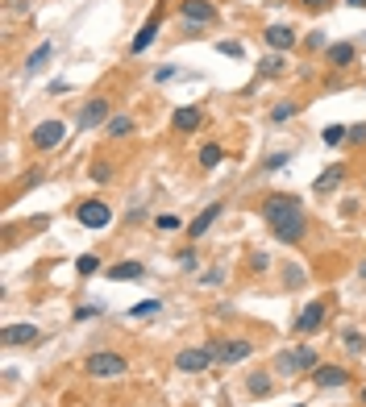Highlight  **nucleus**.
Returning a JSON list of instances; mask_svg holds the SVG:
<instances>
[{
    "label": "nucleus",
    "mask_w": 366,
    "mask_h": 407,
    "mask_svg": "<svg viewBox=\"0 0 366 407\" xmlns=\"http://www.w3.org/2000/svg\"><path fill=\"white\" fill-rule=\"evenodd\" d=\"M263 220H267L270 237L283 241V245H295V241H304V208H300V200L295 195H267L263 200Z\"/></svg>",
    "instance_id": "obj_1"
},
{
    "label": "nucleus",
    "mask_w": 366,
    "mask_h": 407,
    "mask_svg": "<svg viewBox=\"0 0 366 407\" xmlns=\"http://www.w3.org/2000/svg\"><path fill=\"white\" fill-rule=\"evenodd\" d=\"M358 274H362V279H366V262H362V270H358Z\"/></svg>",
    "instance_id": "obj_44"
},
{
    "label": "nucleus",
    "mask_w": 366,
    "mask_h": 407,
    "mask_svg": "<svg viewBox=\"0 0 366 407\" xmlns=\"http://www.w3.org/2000/svg\"><path fill=\"white\" fill-rule=\"evenodd\" d=\"M342 179H345V167H342V163H333V167H329V170H325V175L317 179V192H320V195H325V192H333V187H337Z\"/></svg>",
    "instance_id": "obj_20"
},
{
    "label": "nucleus",
    "mask_w": 366,
    "mask_h": 407,
    "mask_svg": "<svg viewBox=\"0 0 366 407\" xmlns=\"http://www.w3.org/2000/svg\"><path fill=\"white\" fill-rule=\"evenodd\" d=\"M104 133H108V138H129V133H133V117H113L108 120V125H104Z\"/></svg>",
    "instance_id": "obj_22"
},
{
    "label": "nucleus",
    "mask_w": 366,
    "mask_h": 407,
    "mask_svg": "<svg viewBox=\"0 0 366 407\" xmlns=\"http://www.w3.org/2000/svg\"><path fill=\"white\" fill-rule=\"evenodd\" d=\"M283 163H288V154H270V158H267V163H263V167H267V170H279V167H283Z\"/></svg>",
    "instance_id": "obj_40"
},
{
    "label": "nucleus",
    "mask_w": 366,
    "mask_h": 407,
    "mask_svg": "<svg viewBox=\"0 0 366 407\" xmlns=\"http://www.w3.org/2000/svg\"><path fill=\"white\" fill-rule=\"evenodd\" d=\"M83 370L92 378H121L125 370H129V361L121 354H113V349H100V354H92V358L83 361Z\"/></svg>",
    "instance_id": "obj_2"
},
{
    "label": "nucleus",
    "mask_w": 366,
    "mask_h": 407,
    "mask_svg": "<svg viewBox=\"0 0 366 407\" xmlns=\"http://www.w3.org/2000/svg\"><path fill=\"white\" fill-rule=\"evenodd\" d=\"M75 270H79L83 279H92V274L100 270V258L96 254H79V258H75Z\"/></svg>",
    "instance_id": "obj_26"
},
{
    "label": "nucleus",
    "mask_w": 366,
    "mask_h": 407,
    "mask_svg": "<svg viewBox=\"0 0 366 407\" xmlns=\"http://www.w3.org/2000/svg\"><path fill=\"white\" fill-rule=\"evenodd\" d=\"M317 366H320V358L312 345H295L292 349V374H312Z\"/></svg>",
    "instance_id": "obj_14"
},
{
    "label": "nucleus",
    "mask_w": 366,
    "mask_h": 407,
    "mask_svg": "<svg viewBox=\"0 0 366 407\" xmlns=\"http://www.w3.org/2000/svg\"><path fill=\"white\" fill-rule=\"evenodd\" d=\"M88 175H92V183H108V179H113V167H108V163H92Z\"/></svg>",
    "instance_id": "obj_28"
},
{
    "label": "nucleus",
    "mask_w": 366,
    "mask_h": 407,
    "mask_svg": "<svg viewBox=\"0 0 366 407\" xmlns=\"http://www.w3.org/2000/svg\"><path fill=\"white\" fill-rule=\"evenodd\" d=\"M345 349H354V354H362V341H358V333H345Z\"/></svg>",
    "instance_id": "obj_42"
},
{
    "label": "nucleus",
    "mask_w": 366,
    "mask_h": 407,
    "mask_svg": "<svg viewBox=\"0 0 366 407\" xmlns=\"http://www.w3.org/2000/svg\"><path fill=\"white\" fill-rule=\"evenodd\" d=\"M345 4H354V9H362V4H366V0H345Z\"/></svg>",
    "instance_id": "obj_43"
},
{
    "label": "nucleus",
    "mask_w": 366,
    "mask_h": 407,
    "mask_svg": "<svg viewBox=\"0 0 366 407\" xmlns=\"http://www.w3.org/2000/svg\"><path fill=\"white\" fill-rule=\"evenodd\" d=\"M175 71H179V67H158V71H154V83H171Z\"/></svg>",
    "instance_id": "obj_35"
},
{
    "label": "nucleus",
    "mask_w": 366,
    "mask_h": 407,
    "mask_svg": "<svg viewBox=\"0 0 366 407\" xmlns=\"http://www.w3.org/2000/svg\"><path fill=\"white\" fill-rule=\"evenodd\" d=\"M179 266H183V270H195V254H192V249H183V254H179Z\"/></svg>",
    "instance_id": "obj_41"
},
{
    "label": "nucleus",
    "mask_w": 366,
    "mask_h": 407,
    "mask_svg": "<svg viewBox=\"0 0 366 407\" xmlns=\"http://www.w3.org/2000/svg\"><path fill=\"white\" fill-rule=\"evenodd\" d=\"M304 283V270L300 266H288V287H300Z\"/></svg>",
    "instance_id": "obj_38"
},
{
    "label": "nucleus",
    "mask_w": 366,
    "mask_h": 407,
    "mask_svg": "<svg viewBox=\"0 0 366 407\" xmlns=\"http://www.w3.org/2000/svg\"><path fill=\"white\" fill-rule=\"evenodd\" d=\"M220 212H225V204H208V208H204V212L188 225V237H204V233H208V229L220 220Z\"/></svg>",
    "instance_id": "obj_13"
},
{
    "label": "nucleus",
    "mask_w": 366,
    "mask_h": 407,
    "mask_svg": "<svg viewBox=\"0 0 366 407\" xmlns=\"http://www.w3.org/2000/svg\"><path fill=\"white\" fill-rule=\"evenodd\" d=\"M325 308H329L325 299H312V304H304V311L295 316V333H300V336L317 333V329H320V320H325Z\"/></svg>",
    "instance_id": "obj_8"
},
{
    "label": "nucleus",
    "mask_w": 366,
    "mask_h": 407,
    "mask_svg": "<svg viewBox=\"0 0 366 407\" xmlns=\"http://www.w3.org/2000/svg\"><path fill=\"white\" fill-rule=\"evenodd\" d=\"M29 142H34V150H59V145L67 142V125L63 120H42V125H34L29 129Z\"/></svg>",
    "instance_id": "obj_4"
},
{
    "label": "nucleus",
    "mask_w": 366,
    "mask_h": 407,
    "mask_svg": "<svg viewBox=\"0 0 366 407\" xmlns=\"http://www.w3.org/2000/svg\"><path fill=\"white\" fill-rule=\"evenodd\" d=\"M213 361H217V349H213V345H200V349H179V354H175V370H179V374H204Z\"/></svg>",
    "instance_id": "obj_3"
},
{
    "label": "nucleus",
    "mask_w": 366,
    "mask_h": 407,
    "mask_svg": "<svg viewBox=\"0 0 366 407\" xmlns=\"http://www.w3.org/2000/svg\"><path fill=\"white\" fill-rule=\"evenodd\" d=\"M179 17L188 25H213L217 21V9L208 0H188V4H179Z\"/></svg>",
    "instance_id": "obj_9"
},
{
    "label": "nucleus",
    "mask_w": 366,
    "mask_h": 407,
    "mask_svg": "<svg viewBox=\"0 0 366 407\" xmlns=\"http://www.w3.org/2000/svg\"><path fill=\"white\" fill-rule=\"evenodd\" d=\"M100 311H104V308H100V304H96V308L88 304V308H79V311H75V320H96Z\"/></svg>",
    "instance_id": "obj_36"
},
{
    "label": "nucleus",
    "mask_w": 366,
    "mask_h": 407,
    "mask_svg": "<svg viewBox=\"0 0 366 407\" xmlns=\"http://www.w3.org/2000/svg\"><path fill=\"white\" fill-rule=\"evenodd\" d=\"M258 71H263V75H279V71H283V58H279V54H267Z\"/></svg>",
    "instance_id": "obj_29"
},
{
    "label": "nucleus",
    "mask_w": 366,
    "mask_h": 407,
    "mask_svg": "<svg viewBox=\"0 0 366 407\" xmlns=\"http://www.w3.org/2000/svg\"><path fill=\"white\" fill-rule=\"evenodd\" d=\"M154 225H158V233H175V229H179V216H158V220H154Z\"/></svg>",
    "instance_id": "obj_30"
},
{
    "label": "nucleus",
    "mask_w": 366,
    "mask_h": 407,
    "mask_svg": "<svg viewBox=\"0 0 366 407\" xmlns=\"http://www.w3.org/2000/svg\"><path fill=\"white\" fill-rule=\"evenodd\" d=\"M362 407H366V386H362Z\"/></svg>",
    "instance_id": "obj_45"
},
{
    "label": "nucleus",
    "mask_w": 366,
    "mask_h": 407,
    "mask_svg": "<svg viewBox=\"0 0 366 407\" xmlns=\"http://www.w3.org/2000/svg\"><path fill=\"white\" fill-rule=\"evenodd\" d=\"M295 407H304V403H295Z\"/></svg>",
    "instance_id": "obj_46"
},
{
    "label": "nucleus",
    "mask_w": 366,
    "mask_h": 407,
    "mask_svg": "<svg viewBox=\"0 0 366 407\" xmlns=\"http://www.w3.org/2000/svg\"><path fill=\"white\" fill-rule=\"evenodd\" d=\"M275 370H279V374H292V354H279V358H275Z\"/></svg>",
    "instance_id": "obj_37"
},
{
    "label": "nucleus",
    "mask_w": 366,
    "mask_h": 407,
    "mask_svg": "<svg viewBox=\"0 0 366 407\" xmlns=\"http://www.w3.org/2000/svg\"><path fill=\"white\" fill-rule=\"evenodd\" d=\"M200 108H175V117H171V125H175V133H195L200 129Z\"/></svg>",
    "instance_id": "obj_17"
},
{
    "label": "nucleus",
    "mask_w": 366,
    "mask_h": 407,
    "mask_svg": "<svg viewBox=\"0 0 366 407\" xmlns=\"http://www.w3.org/2000/svg\"><path fill=\"white\" fill-rule=\"evenodd\" d=\"M295 108H300V104H292V100H279V104L270 108V120H275V125H283V120L295 117Z\"/></svg>",
    "instance_id": "obj_25"
},
{
    "label": "nucleus",
    "mask_w": 366,
    "mask_h": 407,
    "mask_svg": "<svg viewBox=\"0 0 366 407\" xmlns=\"http://www.w3.org/2000/svg\"><path fill=\"white\" fill-rule=\"evenodd\" d=\"M38 329H34V324H9V329H4V345H34V341H38Z\"/></svg>",
    "instance_id": "obj_16"
},
{
    "label": "nucleus",
    "mask_w": 366,
    "mask_h": 407,
    "mask_svg": "<svg viewBox=\"0 0 366 407\" xmlns=\"http://www.w3.org/2000/svg\"><path fill=\"white\" fill-rule=\"evenodd\" d=\"M158 311H163V299H142V304L129 308V320H150V316H158Z\"/></svg>",
    "instance_id": "obj_21"
},
{
    "label": "nucleus",
    "mask_w": 366,
    "mask_h": 407,
    "mask_svg": "<svg viewBox=\"0 0 366 407\" xmlns=\"http://www.w3.org/2000/svg\"><path fill=\"white\" fill-rule=\"evenodd\" d=\"M325 54H329V67H337V71H345V67L354 63V54H358V50L350 46V42H333V46L325 50Z\"/></svg>",
    "instance_id": "obj_18"
},
{
    "label": "nucleus",
    "mask_w": 366,
    "mask_h": 407,
    "mask_svg": "<svg viewBox=\"0 0 366 407\" xmlns=\"http://www.w3.org/2000/svg\"><path fill=\"white\" fill-rule=\"evenodd\" d=\"M200 283H204V287H217V283H225V270H220V266H213V270H208Z\"/></svg>",
    "instance_id": "obj_33"
},
{
    "label": "nucleus",
    "mask_w": 366,
    "mask_h": 407,
    "mask_svg": "<svg viewBox=\"0 0 366 407\" xmlns=\"http://www.w3.org/2000/svg\"><path fill=\"white\" fill-rule=\"evenodd\" d=\"M75 220H79L83 229H108V220H113V208H108L104 200H83V204L75 208Z\"/></svg>",
    "instance_id": "obj_5"
},
{
    "label": "nucleus",
    "mask_w": 366,
    "mask_h": 407,
    "mask_svg": "<svg viewBox=\"0 0 366 407\" xmlns=\"http://www.w3.org/2000/svg\"><path fill=\"white\" fill-rule=\"evenodd\" d=\"M108 279H113V283H138V279H146V266L142 262H117L108 270Z\"/></svg>",
    "instance_id": "obj_15"
},
{
    "label": "nucleus",
    "mask_w": 366,
    "mask_h": 407,
    "mask_svg": "<svg viewBox=\"0 0 366 407\" xmlns=\"http://www.w3.org/2000/svg\"><path fill=\"white\" fill-rule=\"evenodd\" d=\"M50 54H54V42H42V46H38L34 54H29V58H25V71L38 75V71H42V67L50 63Z\"/></svg>",
    "instance_id": "obj_19"
},
{
    "label": "nucleus",
    "mask_w": 366,
    "mask_h": 407,
    "mask_svg": "<svg viewBox=\"0 0 366 407\" xmlns=\"http://www.w3.org/2000/svg\"><path fill=\"white\" fill-rule=\"evenodd\" d=\"M158 25H163V9H154L146 17V25L138 29V38L129 42V54H146V50L154 46V38H158Z\"/></svg>",
    "instance_id": "obj_6"
},
{
    "label": "nucleus",
    "mask_w": 366,
    "mask_h": 407,
    "mask_svg": "<svg viewBox=\"0 0 366 407\" xmlns=\"http://www.w3.org/2000/svg\"><path fill=\"white\" fill-rule=\"evenodd\" d=\"M108 100H88V104H83V108H79V120H75V125H79V129H100V125H108Z\"/></svg>",
    "instance_id": "obj_7"
},
{
    "label": "nucleus",
    "mask_w": 366,
    "mask_h": 407,
    "mask_svg": "<svg viewBox=\"0 0 366 407\" xmlns=\"http://www.w3.org/2000/svg\"><path fill=\"white\" fill-rule=\"evenodd\" d=\"M217 54H229V58H242V42H217Z\"/></svg>",
    "instance_id": "obj_32"
},
{
    "label": "nucleus",
    "mask_w": 366,
    "mask_h": 407,
    "mask_svg": "<svg viewBox=\"0 0 366 407\" xmlns=\"http://www.w3.org/2000/svg\"><path fill=\"white\" fill-rule=\"evenodd\" d=\"M345 142H358V145H362V142H366V125H354V129H350V138H345Z\"/></svg>",
    "instance_id": "obj_39"
},
{
    "label": "nucleus",
    "mask_w": 366,
    "mask_h": 407,
    "mask_svg": "<svg viewBox=\"0 0 366 407\" xmlns=\"http://www.w3.org/2000/svg\"><path fill=\"white\" fill-rule=\"evenodd\" d=\"M312 383H317L320 391H337V386L350 383V370H345V366H317V370H312Z\"/></svg>",
    "instance_id": "obj_10"
},
{
    "label": "nucleus",
    "mask_w": 366,
    "mask_h": 407,
    "mask_svg": "<svg viewBox=\"0 0 366 407\" xmlns=\"http://www.w3.org/2000/svg\"><path fill=\"white\" fill-rule=\"evenodd\" d=\"M220 158H225V150H220V145H200V167L204 170H213V167H220Z\"/></svg>",
    "instance_id": "obj_23"
},
{
    "label": "nucleus",
    "mask_w": 366,
    "mask_h": 407,
    "mask_svg": "<svg viewBox=\"0 0 366 407\" xmlns=\"http://www.w3.org/2000/svg\"><path fill=\"white\" fill-rule=\"evenodd\" d=\"M245 386H250V395H258V399H267L270 395V374H250V378H245Z\"/></svg>",
    "instance_id": "obj_24"
},
{
    "label": "nucleus",
    "mask_w": 366,
    "mask_h": 407,
    "mask_svg": "<svg viewBox=\"0 0 366 407\" xmlns=\"http://www.w3.org/2000/svg\"><path fill=\"white\" fill-rule=\"evenodd\" d=\"M263 42H267L275 54H283V50L295 46V29L292 25H267V29H263Z\"/></svg>",
    "instance_id": "obj_11"
},
{
    "label": "nucleus",
    "mask_w": 366,
    "mask_h": 407,
    "mask_svg": "<svg viewBox=\"0 0 366 407\" xmlns=\"http://www.w3.org/2000/svg\"><path fill=\"white\" fill-rule=\"evenodd\" d=\"M308 46H312V50H329V34L312 29V34H308Z\"/></svg>",
    "instance_id": "obj_31"
},
{
    "label": "nucleus",
    "mask_w": 366,
    "mask_h": 407,
    "mask_svg": "<svg viewBox=\"0 0 366 407\" xmlns=\"http://www.w3.org/2000/svg\"><path fill=\"white\" fill-rule=\"evenodd\" d=\"M345 138H350V129H342V125H329V129L320 133V142H325V145H342Z\"/></svg>",
    "instance_id": "obj_27"
},
{
    "label": "nucleus",
    "mask_w": 366,
    "mask_h": 407,
    "mask_svg": "<svg viewBox=\"0 0 366 407\" xmlns=\"http://www.w3.org/2000/svg\"><path fill=\"white\" fill-rule=\"evenodd\" d=\"M300 4H304L308 13H325V9H329V4H337V0H300Z\"/></svg>",
    "instance_id": "obj_34"
},
{
    "label": "nucleus",
    "mask_w": 366,
    "mask_h": 407,
    "mask_svg": "<svg viewBox=\"0 0 366 407\" xmlns=\"http://www.w3.org/2000/svg\"><path fill=\"white\" fill-rule=\"evenodd\" d=\"M213 349H217L220 366H238V361L250 358V349H254V345H250V341H220V345H213Z\"/></svg>",
    "instance_id": "obj_12"
}]
</instances>
